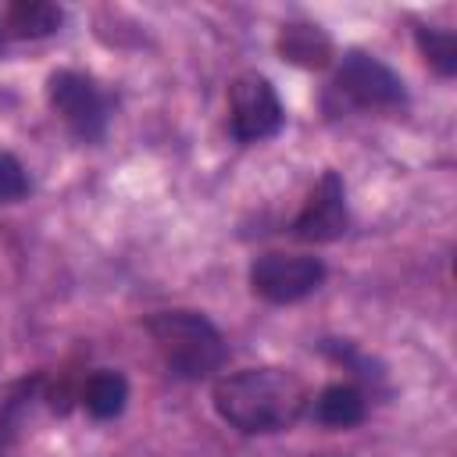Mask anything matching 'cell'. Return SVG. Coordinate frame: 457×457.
Wrapping results in <instances>:
<instances>
[{"label":"cell","mask_w":457,"mask_h":457,"mask_svg":"<svg viewBox=\"0 0 457 457\" xmlns=\"http://www.w3.org/2000/svg\"><path fill=\"white\" fill-rule=\"evenodd\" d=\"M293 232L311 243H328L346 232V193H343V179L336 171H325L318 179L303 211L293 221Z\"/></svg>","instance_id":"52a82bcc"},{"label":"cell","mask_w":457,"mask_h":457,"mask_svg":"<svg viewBox=\"0 0 457 457\" xmlns=\"http://www.w3.org/2000/svg\"><path fill=\"white\" fill-rule=\"evenodd\" d=\"M0 50H4V29H0Z\"/></svg>","instance_id":"5bb4252c"},{"label":"cell","mask_w":457,"mask_h":457,"mask_svg":"<svg viewBox=\"0 0 457 457\" xmlns=\"http://www.w3.org/2000/svg\"><path fill=\"white\" fill-rule=\"evenodd\" d=\"M29 193V179H25V168L18 164V157L11 154H0V200H21Z\"/></svg>","instance_id":"4fadbf2b"},{"label":"cell","mask_w":457,"mask_h":457,"mask_svg":"<svg viewBox=\"0 0 457 457\" xmlns=\"http://www.w3.org/2000/svg\"><path fill=\"white\" fill-rule=\"evenodd\" d=\"M418 46H421L425 61H428L439 75H453V71H457V39H453V32L418 29Z\"/></svg>","instance_id":"7c38bea8"},{"label":"cell","mask_w":457,"mask_h":457,"mask_svg":"<svg viewBox=\"0 0 457 457\" xmlns=\"http://www.w3.org/2000/svg\"><path fill=\"white\" fill-rule=\"evenodd\" d=\"M278 54L296 64V68H325L328 57H332V39L318 29V25H307V21H293V25H282L278 32Z\"/></svg>","instance_id":"ba28073f"},{"label":"cell","mask_w":457,"mask_h":457,"mask_svg":"<svg viewBox=\"0 0 457 457\" xmlns=\"http://www.w3.org/2000/svg\"><path fill=\"white\" fill-rule=\"evenodd\" d=\"M46 96H50V107L64 118V125L93 143L104 136L107 129V104L100 96V89L93 86V79L79 75V71H54L50 82H46Z\"/></svg>","instance_id":"5b68a950"},{"label":"cell","mask_w":457,"mask_h":457,"mask_svg":"<svg viewBox=\"0 0 457 457\" xmlns=\"http://www.w3.org/2000/svg\"><path fill=\"white\" fill-rule=\"evenodd\" d=\"M336 82L346 96H353L364 107H396V104H403L400 75L393 68H386L378 57L364 54V50H350L343 57Z\"/></svg>","instance_id":"8992f818"},{"label":"cell","mask_w":457,"mask_h":457,"mask_svg":"<svg viewBox=\"0 0 457 457\" xmlns=\"http://www.w3.org/2000/svg\"><path fill=\"white\" fill-rule=\"evenodd\" d=\"M64 21L61 7L57 4H46V0H18L7 7V29L21 39H39V36H50L57 32V25Z\"/></svg>","instance_id":"8fae6325"},{"label":"cell","mask_w":457,"mask_h":457,"mask_svg":"<svg viewBox=\"0 0 457 457\" xmlns=\"http://www.w3.org/2000/svg\"><path fill=\"white\" fill-rule=\"evenodd\" d=\"M218 414L239 432H278L307 407V386L286 368H246L214 386Z\"/></svg>","instance_id":"6da1fadb"},{"label":"cell","mask_w":457,"mask_h":457,"mask_svg":"<svg viewBox=\"0 0 457 457\" xmlns=\"http://www.w3.org/2000/svg\"><path fill=\"white\" fill-rule=\"evenodd\" d=\"M228 121L239 143H261L282 129L286 114L264 75H239L228 86Z\"/></svg>","instance_id":"3957f363"},{"label":"cell","mask_w":457,"mask_h":457,"mask_svg":"<svg viewBox=\"0 0 457 457\" xmlns=\"http://www.w3.org/2000/svg\"><path fill=\"white\" fill-rule=\"evenodd\" d=\"M364 396L353 389V386H328L321 389V396L314 400V418L328 428H350V425H361L364 421Z\"/></svg>","instance_id":"30bf717a"},{"label":"cell","mask_w":457,"mask_h":457,"mask_svg":"<svg viewBox=\"0 0 457 457\" xmlns=\"http://www.w3.org/2000/svg\"><path fill=\"white\" fill-rule=\"evenodd\" d=\"M325 278V268L318 257L307 253H264L250 268V286L257 296L271 303H296L311 296Z\"/></svg>","instance_id":"277c9868"},{"label":"cell","mask_w":457,"mask_h":457,"mask_svg":"<svg viewBox=\"0 0 457 457\" xmlns=\"http://www.w3.org/2000/svg\"><path fill=\"white\" fill-rule=\"evenodd\" d=\"M146 332L154 336L168 368L182 378H207L228 357L221 332L196 311H161L146 321Z\"/></svg>","instance_id":"7a4b0ae2"},{"label":"cell","mask_w":457,"mask_h":457,"mask_svg":"<svg viewBox=\"0 0 457 457\" xmlns=\"http://www.w3.org/2000/svg\"><path fill=\"white\" fill-rule=\"evenodd\" d=\"M129 400V382L121 371H93L82 386V403L93 418H118Z\"/></svg>","instance_id":"9c48e42d"}]
</instances>
